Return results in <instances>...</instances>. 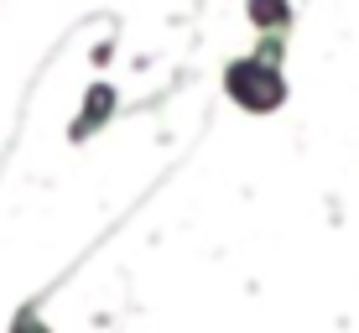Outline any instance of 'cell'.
Segmentation results:
<instances>
[{"label":"cell","mask_w":359,"mask_h":333,"mask_svg":"<svg viewBox=\"0 0 359 333\" xmlns=\"http://www.w3.org/2000/svg\"><path fill=\"white\" fill-rule=\"evenodd\" d=\"M224 89H229V100L245 104V109H276L281 100H287V79H281V47H261V53L229 63Z\"/></svg>","instance_id":"obj_1"}]
</instances>
